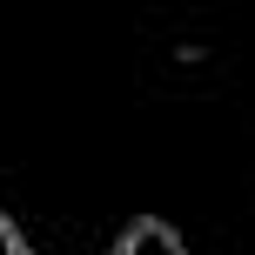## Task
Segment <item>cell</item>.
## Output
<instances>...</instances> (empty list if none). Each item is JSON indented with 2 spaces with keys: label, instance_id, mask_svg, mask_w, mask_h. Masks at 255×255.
<instances>
[{
  "label": "cell",
  "instance_id": "obj_1",
  "mask_svg": "<svg viewBox=\"0 0 255 255\" xmlns=\"http://www.w3.org/2000/svg\"><path fill=\"white\" fill-rule=\"evenodd\" d=\"M121 255H188V249H181V235L168 229V222H134L128 242H121Z\"/></svg>",
  "mask_w": 255,
  "mask_h": 255
},
{
  "label": "cell",
  "instance_id": "obj_2",
  "mask_svg": "<svg viewBox=\"0 0 255 255\" xmlns=\"http://www.w3.org/2000/svg\"><path fill=\"white\" fill-rule=\"evenodd\" d=\"M0 255H20V235H13V222L0 215Z\"/></svg>",
  "mask_w": 255,
  "mask_h": 255
}]
</instances>
